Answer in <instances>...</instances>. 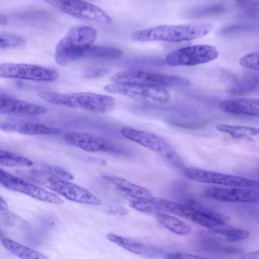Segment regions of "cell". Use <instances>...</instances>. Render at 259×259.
<instances>
[{
	"instance_id": "cell-1",
	"label": "cell",
	"mask_w": 259,
	"mask_h": 259,
	"mask_svg": "<svg viewBox=\"0 0 259 259\" xmlns=\"http://www.w3.org/2000/svg\"><path fill=\"white\" fill-rule=\"evenodd\" d=\"M214 25L211 22H200L180 25H161L136 31L131 38L137 41H162L181 42L199 38L209 33Z\"/></svg>"
},
{
	"instance_id": "cell-2",
	"label": "cell",
	"mask_w": 259,
	"mask_h": 259,
	"mask_svg": "<svg viewBox=\"0 0 259 259\" xmlns=\"http://www.w3.org/2000/svg\"><path fill=\"white\" fill-rule=\"evenodd\" d=\"M17 172L23 178L47 187L70 200L92 205L101 204L100 200L86 189L45 170H18Z\"/></svg>"
},
{
	"instance_id": "cell-3",
	"label": "cell",
	"mask_w": 259,
	"mask_h": 259,
	"mask_svg": "<svg viewBox=\"0 0 259 259\" xmlns=\"http://www.w3.org/2000/svg\"><path fill=\"white\" fill-rule=\"evenodd\" d=\"M38 97L49 103L73 108L105 113L113 110L116 106L115 100L111 96L88 92L61 94L43 91Z\"/></svg>"
},
{
	"instance_id": "cell-4",
	"label": "cell",
	"mask_w": 259,
	"mask_h": 259,
	"mask_svg": "<svg viewBox=\"0 0 259 259\" xmlns=\"http://www.w3.org/2000/svg\"><path fill=\"white\" fill-rule=\"evenodd\" d=\"M97 36L96 30L90 26L81 25L70 29L58 42L55 50L56 63L64 66L83 57Z\"/></svg>"
},
{
	"instance_id": "cell-5",
	"label": "cell",
	"mask_w": 259,
	"mask_h": 259,
	"mask_svg": "<svg viewBox=\"0 0 259 259\" xmlns=\"http://www.w3.org/2000/svg\"><path fill=\"white\" fill-rule=\"evenodd\" d=\"M121 134L126 138L158 153L174 167L181 170L186 167L177 151L162 138L127 126L121 128Z\"/></svg>"
},
{
	"instance_id": "cell-6",
	"label": "cell",
	"mask_w": 259,
	"mask_h": 259,
	"mask_svg": "<svg viewBox=\"0 0 259 259\" xmlns=\"http://www.w3.org/2000/svg\"><path fill=\"white\" fill-rule=\"evenodd\" d=\"M111 80L116 83L161 88L186 85L190 83L189 80L182 77L139 70H127L117 73L111 76Z\"/></svg>"
},
{
	"instance_id": "cell-7",
	"label": "cell",
	"mask_w": 259,
	"mask_h": 259,
	"mask_svg": "<svg viewBox=\"0 0 259 259\" xmlns=\"http://www.w3.org/2000/svg\"><path fill=\"white\" fill-rule=\"evenodd\" d=\"M182 171L188 179L197 182L254 189L258 187L257 181L239 176L195 167H185Z\"/></svg>"
},
{
	"instance_id": "cell-8",
	"label": "cell",
	"mask_w": 259,
	"mask_h": 259,
	"mask_svg": "<svg viewBox=\"0 0 259 259\" xmlns=\"http://www.w3.org/2000/svg\"><path fill=\"white\" fill-rule=\"evenodd\" d=\"M216 49L210 45H197L184 47L168 54L165 63L170 66H194L215 59Z\"/></svg>"
},
{
	"instance_id": "cell-9",
	"label": "cell",
	"mask_w": 259,
	"mask_h": 259,
	"mask_svg": "<svg viewBox=\"0 0 259 259\" xmlns=\"http://www.w3.org/2000/svg\"><path fill=\"white\" fill-rule=\"evenodd\" d=\"M45 2L60 11L75 18L107 24L112 23V18L99 7L83 1L70 0H47Z\"/></svg>"
},
{
	"instance_id": "cell-10",
	"label": "cell",
	"mask_w": 259,
	"mask_h": 259,
	"mask_svg": "<svg viewBox=\"0 0 259 259\" xmlns=\"http://www.w3.org/2000/svg\"><path fill=\"white\" fill-rule=\"evenodd\" d=\"M108 92L128 97L132 99L156 103H164L170 98L169 92L164 88L111 83L104 87Z\"/></svg>"
},
{
	"instance_id": "cell-11",
	"label": "cell",
	"mask_w": 259,
	"mask_h": 259,
	"mask_svg": "<svg viewBox=\"0 0 259 259\" xmlns=\"http://www.w3.org/2000/svg\"><path fill=\"white\" fill-rule=\"evenodd\" d=\"M58 72L42 66L25 63H0V77L18 78L37 81H53Z\"/></svg>"
},
{
	"instance_id": "cell-12",
	"label": "cell",
	"mask_w": 259,
	"mask_h": 259,
	"mask_svg": "<svg viewBox=\"0 0 259 259\" xmlns=\"http://www.w3.org/2000/svg\"><path fill=\"white\" fill-rule=\"evenodd\" d=\"M0 184L9 189L18 192L44 202L62 204L64 200L55 193L48 191L29 181L14 176L0 168Z\"/></svg>"
},
{
	"instance_id": "cell-13",
	"label": "cell",
	"mask_w": 259,
	"mask_h": 259,
	"mask_svg": "<svg viewBox=\"0 0 259 259\" xmlns=\"http://www.w3.org/2000/svg\"><path fill=\"white\" fill-rule=\"evenodd\" d=\"M63 138L67 143L87 152L124 153V150L110 141L97 136L81 133H66Z\"/></svg>"
},
{
	"instance_id": "cell-14",
	"label": "cell",
	"mask_w": 259,
	"mask_h": 259,
	"mask_svg": "<svg viewBox=\"0 0 259 259\" xmlns=\"http://www.w3.org/2000/svg\"><path fill=\"white\" fill-rule=\"evenodd\" d=\"M203 194L208 198L227 202H256L258 200V193L254 189L209 186Z\"/></svg>"
},
{
	"instance_id": "cell-15",
	"label": "cell",
	"mask_w": 259,
	"mask_h": 259,
	"mask_svg": "<svg viewBox=\"0 0 259 259\" xmlns=\"http://www.w3.org/2000/svg\"><path fill=\"white\" fill-rule=\"evenodd\" d=\"M0 129L6 132L29 135H56L62 133L59 128L17 119L3 121L0 123Z\"/></svg>"
},
{
	"instance_id": "cell-16",
	"label": "cell",
	"mask_w": 259,
	"mask_h": 259,
	"mask_svg": "<svg viewBox=\"0 0 259 259\" xmlns=\"http://www.w3.org/2000/svg\"><path fill=\"white\" fill-rule=\"evenodd\" d=\"M46 108L33 103L8 97L0 96V113L35 115L45 113Z\"/></svg>"
},
{
	"instance_id": "cell-17",
	"label": "cell",
	"mask_w": 259,
	"mask_h": 259,
	"mask_svg": "<svg viewBox=\"0 0 259 259\" xmlns=\"http://www.w3.org/2000/svg\"><path fill=\"white\" fill-rule=\"evenodd\" d=\"M220 108L224 112L237 115L258 116L259 101L251 98H242L222 101Z\"/></svg>"
},
{
	"instance_id": "cell-18",
	"label": "cell",
	"mask_w": 259,
	"mask_h": 259,
	"mask_svg": "<svg viewBox=\"0 0 259 259\" xmlns=\"http://www.w3.org/2000/svg\"><path fill=\"white\" fill-rule=\"evenodd\" d=\"M106 237L110 241L126 250L147 257H157L163 254L162 250L156 246L139 242L117 235L109 233L107 234Z\"/></svg>"
},
{
	"instance_id": "cell-19",
	"label": "cell",
	"mask_w": 259,
	"mask_h": 259,
	"mask_svg": "<svg viewBox=\"0 0 259 259\" xmlns=\"http://www.w3.org/2000/svg\"><path fill=\"white\" fill-rule=\"evenodd\" d=\"M103 178L116 189L128 196L143 197L152 196L148 189L131 183L124 179L112 176H104Z\"/></svg>"
},
{
	"instance_id": "cell-20",
	"label": "cell",
	"mask_w": 259,
	"mask_h": 259,
	"mask_svg": "<svg viewBox=\"0 0 259 259\" xmlns=\"http://www.w3.org/2000/svg\"><path fill=\"white\" fill-rule=\"evenodd\" d=\"M216 128L230 135L234 140H252L258 138L259 131L256 127L220 124Z\"/></svg>"
},
{
	"instance_id": "cell-21",
	"label": "cell",
	"mask_w": 259,
	"mask_h": 259,
	"mask_svg": "<svg viewBox=\"0 0 259 259\" xmlns=\"http://www.w3.org/2000/svg\"><path fill=\"white\" fill-rule=\"evenodd\" d=\"M2 243L8 251L21 259H48L41 253L10 239L3 238Z\"/></svg>"
},
{
	"instance_id": "cell-22",
	"label": "cell",
	"mask_w": 259,
	"mask_h": 259,
	"mask_svg": "<svg viewBox=\"0 0 259 259\" xmlns=\"http://www.w3.org/2000/svg\"><path fill=\"white\" fill-rule=\"evenodd\" d=\"M128 196L130 206L139 211L155 214L163 213L159 198Z\"/></svg>"
},
{
	"instance_id": "cell-23",
	"label": "cell",
	"mask_w": 259,
	"mask_h": 259,
	"mask_svg": "<svg viewBox=\"0 0 259 259\" xmlns=\"http://www.w3.org/2000/svg\"><path fill=\"white\" fill-rule=\"evenodd\" d=\"M158 222L170 231L178 235H187L191 231V227L179 219L164 213L155 214Z\"/></svg>"
},
{
	"instance_id": "cell-24",
	"label": "cell",
	"mask_w": 259,
	"mask_h": 259,
	"mask_svg": "<svg viewBox=\"0 0 259 259\" xmlns=\"http://www.w3.org/2000/svg\"><path fill=\"white\" fill-rule=\"evenodd\" d=\"M33 164V162L29 158L9 151L0 150V165L20 168L30 167Z\"/></svg>"
},
{
	"instance_id": "cell-25",
	"label": "cell",
	"mask_w": 259,
	"mask_h": 259,
	"mask_svg": "<svg viewBox=\"0 0 259 259\" xmlns=\"http://www.w3.org/2000/svg\"><path fill=\"white\" fill-rule=\"evenodd\" d=\"M215 233L230 242L242 241L250 235L248 230L230 226L228 223L223 224Z\"/></svg>"
},
{
	"instance_id": "cell-26",
	"label": "cell",
	"mask_w": 259,
	"mask_h": 259,
	"mask_svg": "<svg viewBox=\"0 0 259 259\" xmlns=\"http://www.w3.org/2000/svg\"><path fill=\"white\" fill-rule=\"evenodd\" d=\"M122 54V51L116 48L91 46L85 52L83 57L110 59L119 58Z\"/></svg>"
},
{
	"instance_id": "cell-27",
	"label": "cell",
	"mask_w": 259,
	"mask_h": 259,
	"mask_svg": "<svg viewBox=\"0 0 259 259\" xmlns=\"http://www.w3.org/2000/svg\"><path fill=\"white\" fill-rule=\"evenodd\" d=\"M200 239L201 244L206 249L228 252H235L238 251V248L226 244L224 241H221L219 238L207 233L202 234Z\"/></svg>"
},
{
	"instance_id": "cell-28",
	"label": "cell",
	"mask_w": 259,
	"mask_h": 259,
	"mask_svg": "<svg viewBox=\"0 0 259 259\" xmlns=\"http://www.w3.org/2000/svg\"><path fill=\"white\" fill-rule=\"evenodd\" d=\"M25 43V39L16 34L0 32V48H9L22 46Z\"/></svg>"
},
{
	"instance_id": "cell-29",
	"label": "cell",
	"mask_w": 259,
	"mask_h": 259,
	"mask_svg": "<svg viewBox=\"0 0 259 259\" xmlns=\"http://www.w3.org/2000/svg\"><path fill=\"white\" fill-rule=\"evenodd\" d=\"M239 62L244 68L254 70H258V52L250 53L242 56Z\"/></svg>"
},
{
	"instance_id": "cell-30",
	"label": "cell",
	"mask_w": 259,
	"mask_h": 259,
	"mask_svg": "<svg viewBox=\"0 0 259 259\" xmlns=\"http://www.w3.org/2000/svg\"><path fill=\"white\" fill-rule=\"evenodd\" d=\"M45 171L64 180H71L73 176L65 168L57 165H47L45 167Z\"/></svg>"
},
{
	"instance_id": "cell-31",
	"label": "cell",
	"mask_w": 259,
	"mask_h": 259,
	"mask_svg": "<svg viewBox=\"0 0 259 259\" xmlns=\"http://www.w3.org/2000/svg\"><path fill=\"white\" fill-rule=\"evenodd\" d=\"M165 259H207L196 255L184 253L172 252L167 254L165 256Z\"/></svg>"
},
{
	"instance_id": "cell-32",
	"label": "cell",
	"mask_w": 259,
	"mask_h": 259,
	"mask_svg": "<svg viewBox=\"0 0 259 259\" xmlns=\"http://www.w3.org/2000/svg\"><path fill=\"white\" fill-rule=\"evenodd\" d=\"M108 73V70L104 68H93L87 70L84 75L87 77L95 78L104 76Z\"/></svg>"
},
{
	"instance_id": "cell-33",
	"label": "cell",
	"mask_w": 259,
	"mask_h": 259,
	"mask_svg": "<svg viewBox=\"0 0 259 259\" xmlns=\"http://www.w3.org/2000/svg\"><path fill=\"white\" fill-rule=\"evenodd\" d=\"M109 212L111 213L117 214L119 215H125L127 213V210L121 206H114L109 208Z\"/></svg>"
},
{
	"instance_id": "cell-34",
	"label": "cell",
	"mask_w": 259,
	"mask_h": 259,
	"mask_svg": "<svg viewBox=\"0 0 259 259\" xmlns=\"http://www.w3.org/2000/svg\"><path fill=\"white\" fill-rule=\"evenodd\" d=\"M240 259H259L258 251L244 253L240 256Z\"/></svg>"
},
{
	"instance_id": "cell-35",
	"label": "cell",
	"mask_w": 259,
	"mask_h": 259,
	"mask_svg": "<svg viewBox=\"0 0 259 259\" xmlns=\"http://www.w3.org/2000/svg\"><path fill=\"white\" fill-rule=\"evenodd\" d=\"M8 208V204L5 199L0 196V210H6Z\"/></svg>"
},
{
	"instance_id": "cell-36",
	"label": "cell",
	"mask_w": 259,
	"mask_h": 259,
	"mask_svg": "<svg viewBox=\"0 0 259 259\" xmlns=\"http://www.w3.org/2000/svg\"><path fill=\"white\" fill-rule=\"evenodd\" d=\"M8 23V19L7 18L3 15L0 14V25H6Z\"/></svg>"
}]
</instances>
